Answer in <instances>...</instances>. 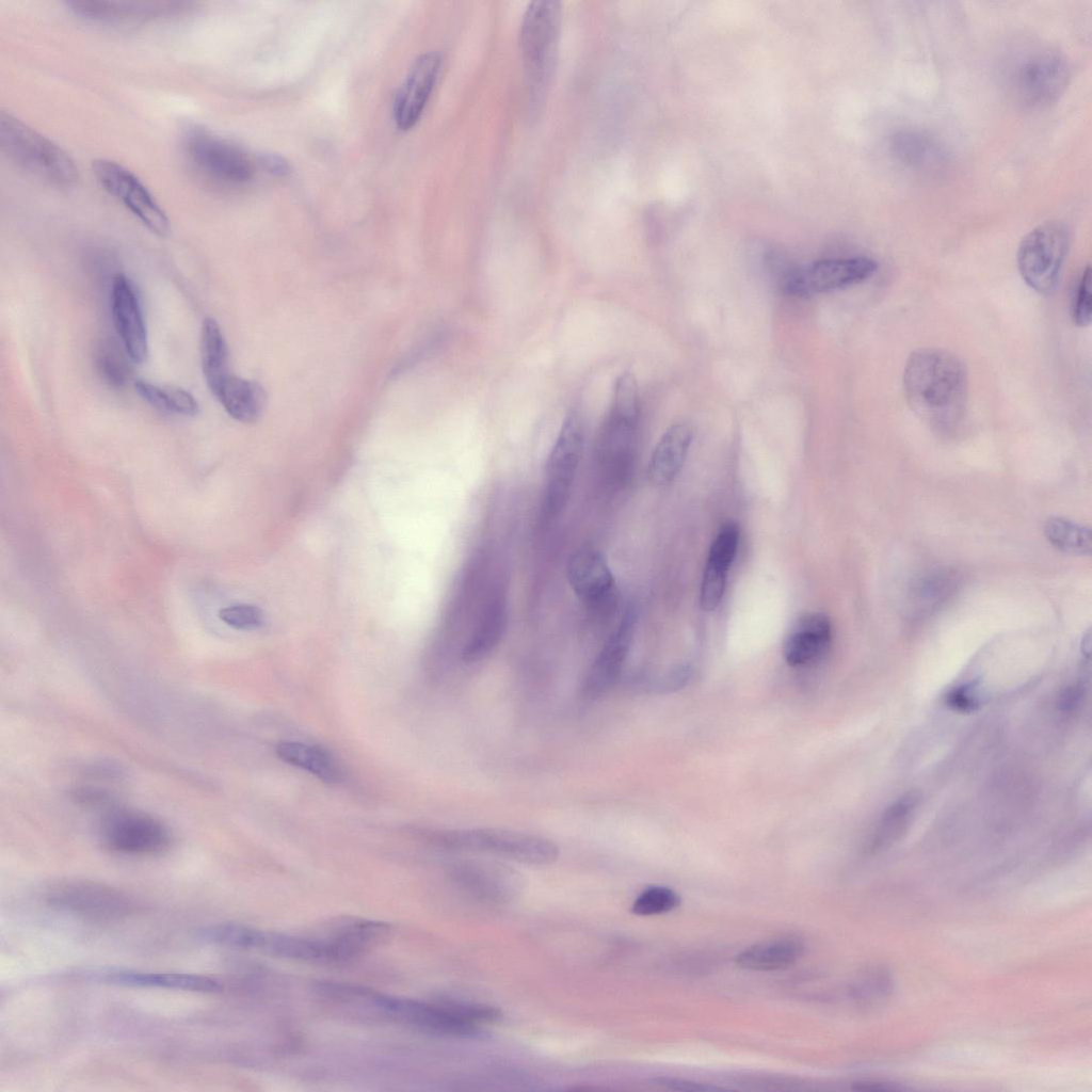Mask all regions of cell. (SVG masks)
<instances>
[{"instance_id": "cell-1", "label": "cell", "mask_w": 1092, "mask_h": 1092, "mask_svg": "<svg viewBox=\"0 0 1092 1092\" xmlns=\"http://www.w3.org/2000/svg\"><path fill=\"white\" fill-rule=\"evenodd\" d=\"M903 390L911 411L936 431H951L964 418L967 371L947 350L920 348L912 352L904 366Z\"/></svg>"}, {"instance_id": "cell-2", "label": "cell", "mask_w": 1092, "mask_h": 1092, "mask_svg": "<svg viewBox=\"0 0 1092 1092\" xmlns=\"http://www.w3.org/2000/svg\"><path fill=\"white\" fill-rule=\"evenodd\" d=\"M639 419L635 376L625 372L615 381L610 408L596 443V459L605 479L624 482L632 467Z\"/></svg>"}, {"instance_id": "cell-3", "label": "cell", "mask_w": 1092, "mask_h": 1092, "mask_svg": "<svg viewBox=\"0 0 1092 1092\" xmlns=\"http://www.w3.org/2000/svg\"><path fill=\"white\" fill-rule=\"evenodd\" d=\"M0 145L20 168L51 186L70 188L79 178L78 167L62 147L4 111L0 113Z\"/></svg>"}, {"instance_id": "cell-4", "label": "cell", "mask_w": 1092, "mask_h": 1092, "mask_svg": "<svg viewBox=\"0 0 1092 1092\" xmlns=\"http://www.w3.org/2000/svg\"><path fill=\"white\" fill-rule=\"evenodd\" d=\"M560 16V3L544 0L532 2L523 17L519 45L532 108L542 103L553 73Z\"/></svg>"}, {"instance_id": "cell-5", "label": "cell", "mask_w": 1092, "mask_h": 1092, "mask_svg": "<svg viewBox=\"0 0 1092 1092\" xmlns=\"http://www.w3.org/2000/svg\"><path fill=\"white\" fill-rule=\"evenodd\" d=\"M432 837L449 848L486 852L530 865L552 864L560 854L550 839L501 829L440 831L432 833Z\"/></svg>"}, {"instance_id": "cell-6", "label": "cell", "mask_w": 1092, "mask_h": 1092, "mask_svg": "<svg viewBox=\"0 0 1092 1092\" xmlns=\"http://www.w3.org/2000/svg\"><path fill=\"white\" fill-rule=\"evenodd\" d=\"M1070 245V230L1060 221H1047L1031 229L1017 250V267L1025 283L1039 294L1051 293Z\"/></svg>"}, {"instance_id": "cell-7", "label": "cell", "mask_w": 1092, "mask_h": 1092, "mask_svg": "<svg viewBox=\"0 0 1092 1092\" xmlns=\"http://www.w3.org/2000/svg\"><path fill=\"white\" fill-rule=\"evenodd\" d=\"M584 444V425L578 411H571L546 462L542 501L544 523L556 519L566 505L578 471Z\"/></svg>"}, {"instance_id": "cell-8", "label": "cell", "mask_w": 1092, "mask_h": 1092, "mask_svg": "<svg viewBox=\"0 0 1092 1092\" xmlns=\"http://www.w3.org/2000/svg\"><path fill=\"white\" fill-rule=\"evenodd\" d=\"M45 900L59 911L93 921H115L135 911V902L126 893L86 880L57 882L47 888Z\"/></svg>"}, {"instance_id": "cell-9", "label": "cell", "mask_w": 1092, "mask_h": 1092, "mask_svg": "<svg viewBox=\"0 0 1092 1092\" xmlns=\"http://www.w3.org/2000/svg\"><path fill=\"white\" fill-rule=\"evenodd\" d=\"M182 145L193 168L210 180L242 184L254 175V162L241 147L204 128H189Z\"/></svg>"}, {"instance_id": "cell-10", "label": "cell", "mask_w": 1092, "mask_h": 1092, "mask_svg": "<svg viewBox=\"0 0 1092 1092\" xmlns=\"http://www.w3.org/2000/svg\"><path fill=\"white\" fill-rule=\"evenodd\" d=\"M877 270L878 263L864 256L824 259L791 270L783 287L789 294L809 296L861 284Z\"/></svg>"}, {"instance_id": "cell-11", "label": "cell", "mask_w": 1092, "mask_h": 1092, "mask_svg": "<svg viewBox=\"0 0 1092 1092\" xmlns=\"http://www.w3.org/2000/svg\"><path fill=\"white\" fill-rule=\"evenodd\" d=\"M93 173L100 186L121 202L150 231L165 236L170 222L164 210L143 182L128 168L109 159H96Z\"/></svg>"}, {"instance_id": "cell-12", "label": "cell", "mask_w": 1092, "mask_h": 1092, "mask_svg": "<svg viewBox=\"0 0 1092 1092\" xmlns=\"http://www.w3.org/2000/svg\"><path fill=\"white\" fill-rule=\"evenodd\" d=\"M101 838L107 848L129 855H154L171 844L167 828L158 819L135 812H116L102 823Z\"/></svg>"}, {"instance_id": "cell-13", "label": "cell", "mask_w": 1092, "mask_h": 1092, "mask_svg": "<svg viewBox=\"0 0 1092 1092\" xmlns=\"http://www.w3.org/2000/svg\"><path fill=\"white\" fill-rule=\"evenodd\" d=\"M68 5L76 16L89 22L111 28H130L183 14L195 3L70 1Z\"/></svg>"}, {"instance_id": "cell-14", "label": "cell", "mask_w": 1092, "mask_h": 1092, "mask_svg": "<svg viewBox=\"0 0 1092 1092\" xmlns=\"http://www.w3.org/2000/svg\"><path fill=\"white\" fill-rule=\"evenodd\" d=\"M372 998L381 1008L404 1017L427 1031L460 1039L485 1040L489 1038V1032L482 1026L463 1021L445 1002L425 1003L381 995Z\"/></svg>"}, {"instance_id": "cell-15", "label": "cell", "mask_w": 1092, "mask_h": 1092, "mask_svg": "<svg viewBox=\"0 0 1092 1092\" xmlns=\"http://www.w3.org/2000/svg\"><path fill=\"white\" fill-rule=\"evenodd\" d=\"M454 877L462 888L475 898L491 903H509L524 892L523 877L505 865L473 861L459 865Z\"/></svg>"}, {"instance_id": "cell-16", "label": "cell", "mask_w": 1092, "mask_h": 1092, "mask_svg": "<svg viewBox=\"0 0 1092 1092\" xmlns=\"http://www.w3.org/2000/svg\"><path fill=\"white\" fill-rule=\"evenodd\" d=\"M636 614L631 608L626 610L589 669L582 691L588 698L604 695L619 679L632 643Z\"/></svg>"}, {"instance_id": "cell-17", "label": "cell", "mask_w": 1092, "mask_h": 1092, "mask_svg": "<svg viewBox=\"0 0 1092 1092\" xmlns=\"http://www.w3.org/2000/svg\"><path fill=\"white\" fill-rule=\"evenodd\" d=\"M111 312L129 358L135 364L146 360L148 340L139 296L130 279L123 273H117L112 280Z\"/></svg>"}, {"instance_id": "cell-18", "label": "cell", "mask_w": 1092, "mask_h": 1092, "mask_svg": "<svg viewBox=\"0 0 1092 1092\" xmlns=\"http://www.w3.org/2000/svg\"><path fill=\"white\" fill-rule=\"evenodd\" d=\"M566 575L575 595L587 606H603L613 595L612 571L605 556L593 547H581L571 556Z\"/></svg>"}, {"instance_id": "cell-19", "label": "cell", "mask_w": 1092, "mask_h": 1092, "mask_svg": "<svg viewBox=\"0 0 1092 1092\" xmlns=\"http://www.w3.org/2000/svg\"><path fill=\"white\" fill-rule=\"evenodd\" d=\"M440 66L441 58L434 51L421 54L414 62L394 102V118L400 129L407 130L419 119L434 90Z\"/></svg>"}, {"instance_id": "cell-20", "label": "cell", "mask_w": 1092, "mask_h": 1092, "mask_svg": "<svg viewBox=\"0 0 1092 1092\" xmlns=\"http://www.w3.org/2000/svg\"><path fill=\"white\" fill-rule=\"evenodd\" d=\"M1063 61L1043 52L1024 59L1012 74V85L1025 101L1043 103L1053 99L1065 83Z\"/></svg>"}, {"instance_id": "cell-21", "label": "cell", "mask_w": 1092, "mask_h": 1092, "mask_svg": "<svg viewBox=\"0 0 1092 1092\" xmlns=\"http://www.w3.org/2000/svg\"><path fill=\"white\" fill-rule=\"evenodd\" d=\"M832 642L830 619L821 612H805L796 619L784 641L783 654L790 667H805L820 660Z\"/></svg>"}, {"instance_id": "cell-22", "label": "cell", "mask_w": 1092, "mask_h": 1092, "mask_svg": "<svg viewBox=\"0 0 1092 1092\" xmlns=\"http://www.w3.org/2000/svg\"><path fill=\"white\" fill-rule=\"evenodd\" d=\"M739 542V529L734 521L725 523L716 535L708 552L700 592V605L710 612L719 606Z\"/></svg>"}, {"instance_id": "cell-23", "label": "cell", "mask_w": 1092, "mask_h": 1092, "mask_svg": "<svg viewBox=\"0 0 1092 1092\" xmlns=\"http://www.w3.org/2000/svg\"><path fill=\"white\" fill-rule=\"evenodd\" d=\"M693 438L687 422L672 424L655 446L647 464V479L655 486L671 484L681 470Z\"/></svg>"}, {"instance_id": "cell-24", "label": "cell", "mask_w": 1092, "mask_h": 1092, "mask_svg": "<svg viewBox=\"0 0 1092 1092\" xmlns=\"http://www.w3.org/2000/svg\"><path fill=\"white\" fill-rule=\"evenodd\" d=\"M103 980L121 985L162 987L200 993H215L223 987L213 978L183 973L111 970L103 974Z\"/></svg>"}, {"instance_id": "cell-25", "label": "cell", "mask_w": 1092, "mask_h": 1092, "mask_svg": "<svg viewBox=\"0 0 1092 1092\" xmlns=\"http://www.w3.org/2000/svg\"><path fill=\"white\" fill-rule=\"evenodd\" d=\"M507 625V604L503 594L495 593L466 642L462 657L466 662L484 659L500 642Z\"/></svg>"}, {"instance_id": "cell-26", "label": "cell", "mask_w": 1092, "mask_h": 1092, "mask_svg": "<svg viewBox=\"0 0 1092 1092\" xmlns=\"http://www.w3.org/2000/svg\"><path fill=\"white\" fill-rule=\"evenodd\" d=\"M804 944L793 937H778L754 944L736 957V964L748 970L774 971L793 965L804 953Z\"/></svg>"}, {"instance_id": "cell-27", "label": "cell", "mask_w": 1092, "mask_h": 1092, "mask_svg": "<svg viewBox=\"0 0 1092 1092\" xmlns=\"http://www.w3.org/2000/svg\"><path fill=\"white\" fill-rule=\"evenodd\" d=\"M214 396L225 411L240 422H253L261 414L266 404V394L255 382L228 375Z\"/></svg>"}, {"instance_id": "cell-28", "label": "cell", "mask_w": 1092, "mask_h": 1092, "mask_svg": "<svg viewBox=\"0 0 1092 1092\" xmlns=\"http://www.w3.org/2000/svg\"><path fill=\"white\" fill-rule=\"evenodd\" d=\"M275 752L284 762L305 770L327 784L337 783L342 778L339 764L322 746L283 741L276 745Z\"/></svg>"}, {"instance_id": "cell-29", "label": "cell", "mask_w": 1092, "mask_h": 1092, "mask_svg": "<svg viewBox=\"0 0 1092 1092\" xmlns=\"http://www.w3.org/2000/svg\"><path fill=\"white\" fill-rule=\"evenodd\" d=\"M200 360L206 383L214 395L229 374L228 350L223 333L213 318L203 321L200 331Z\"/></svg>"}, {"instance_id": "cell-30", "label": "cell", "mask_w": 1092, "mask_h": 1092, "mask_svg": "<svg viewBox=\"0 0 1092 1092\" xmlns=\"http://www.w3.org/2000/svg\"><path fill=\"white\" fill-rule=\"evenodd\" d=\"M134 388L143 400L161 412L188 417L199 411L196 399L183 388L160 386L144 380H135Z\"/></svg>"}, {"instance_id": "cell-31", "label": "cell", "mask_w": 1092, "mask_h": 1092, "mask_svg": "<svg viewBox=\"0 0 1092 1092\" xmlns=\"http://www.w3.org/2000/svg\"><path fill=\"white\" fill-rule=\"evenodd\" d=\"M1044 532L1047 540L1056 548L1072 555H1090V529L1073 520L1062 517H1050L1046 520Z\"/></svg>"}, {"instance_id": "cell-32", "label": "cell", "mask_w": 1092, "mask_h": 1092, "mask_svg": "<svg viewBox=\"0 0 1092 1092\" xmlns=\"http://www.w3.org/2000/svg\"><path fill=\"white\" fill-rule=\"evenodd\" d=\"M95 365L100 376L111 386L122 387L130 379V364L117 346L109 341L97 349Z\"/></svg>"}, {"instance_id": "cell-33", "label": "cell", "mask_w": 1092, "mask_h": 1092, "mask_svg": "<svg viewBox=\"0 0 1092 1092\" xmlns=\"http://www.w3.org/2000/svg\"><path fill=\"white\" fill-rule=\"evenodd\" d=\"M679 894L667 886L652 885L635 899L631 912L638 916H653L669 913L679 906Z\"/></svg>"}, {"instance_id": "cell-34", "label": "cell", "mask_w": 1092, "mask_h": 1092, "mask_svg": "<svg viewBox=\"0 0 1092 1092\" xmlns=\"http://www.w3.org/2000/svg\"><path fill=\"white\" fill-rule=\"evenodd\" d=\"M913 807L914 801L911 798H904L888 808L878 831L877 846H883L898 837L908 822Z\"/></svg>"}, {"instance_id": "cell-35", "label": "cell", "mask_w": 1092, "mask_h": 1092, "mask_svg": "<svg viewBox=\"0 0 1092 1092\" xmlns=\"http://www.w3.org/2000/svg\"><path fill=\"white\" fill-rule=\"evenodd\" d=\"M219 617L228 626L239 630L257 629L264 623L262 610L247 604L225 607L219 611Z\"/></svg>"}, {"instance_id": "cell-36", "label": "cell", "mask_w": 1092, "mask_h": 1092, "mask_svg": "<svg viewBox=\"0 0 1092 1092\" xmlns=\"http://www.w3.org/2000/svg\"><path fill=\"white\" fill-rule=\"evenodd\" d=\"M893 981L886 970L874 969L863 977L853 990L854 997L863 1001H876L888 996Z\"/></svg>"}, {"instance_id": "cell-37", "label": "cell", "mask_w": 1092, "mask_h": 1092, "mask_svg": "<svg viewBox=\"0 0 1092 1092\" xmlns=\"http://www.w3.org/2000/svg\"><path fill=\"white\" fill-rule=\"evenodd\" d=\"M1071 316L1078 326H1087L1091 321V269L1085 268L1071 301Z\"/></svg>"}, {"instance_id": "cell-38", "label": "cell", "mask_w": 1092, "mask_h": 1092, "mask_svg": "<svg viewBox=\"0 0 1092 1092\" xmlns=\"http://www.w3.org/2000/svg\"><path fill=\"white\" fill-rule=\"evenodd\" d=\"M951 589L950 576L945 574H933L921 580L917 589L916 598L919 607L927 609L933 607L940 599L944 598Z\"/></svg>"}, {"instance_id": "cell-39", "label": "cell", "mask_w": 1092, "mask_h": 1092, "mask_svg": "<svg viewBox=\"0 0 1092 1092\" xmlns=\"http://www.w3.org/2000/svg\"><path fill=\"white\" fill-rule=\"evenodd\" d=\"M654 1083L675 1091H710L716 1087L706 1082L686 1079L681 1077L660 1076L653 1079Z\"/></svg>"}, {"instance_id": "cell-40", "label": "cell", "mask_w": 1092, "mask_h": 1092, "mask_svg": "<svg viewBox=\"0 0 1092 1092\" xmlns=\"http://www.w3.org/2000/svg\"><path fill=\"white\" fill-rule=\"evenodd\" d=\"M948 703L958 711H970L978 705V696L971 686H961L949 694Z\"/></svg>"}, {"instance_id": "cell-41", "label": "cell", "mask_w": 1092, "mask_h": 1092, "mask_svg": "<svg viewBox=\"0 0 1092 1092\" xmlns=\"http://www.w3.org/2000/svg\"><path fill=\"white\" fill-rule=\"evenodd\" d=\"M262 168L275 176H285L290 172L288 162L280 156L264 154L258 157Z\"/></svg>"}]
</instances>
